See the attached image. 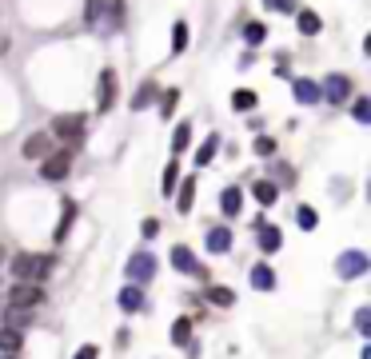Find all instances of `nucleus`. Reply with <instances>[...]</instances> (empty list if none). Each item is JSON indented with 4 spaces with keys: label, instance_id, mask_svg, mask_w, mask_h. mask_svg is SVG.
<instances>
[{
    "label": "nucleus",
    "instance_id": "1",
    "mask_svg": "<svg viewBox=\"0 0 371 359\" xmlns=\"http://www.w3.org/2000/svg\"><path fill=\"white\" fill-rule=\"evenodd\" d=\"M48 272H52V256H40V252H20L13 260L16 284H40Z\"/></svg>",
    "mask_w": 371,
    "mask_h": 359
},
{
    "label": "nucleus",
    "instance_id": "2",
    "mask_svg": "<svg viewBox=\"0 0 371 359\" xmlns=\"http://www.w3.org/2000/svg\"><path fill=\"white\" fill-rule=\"evenodd\" d=\"M84 128H88L84 116H76V112H64V116H56V120H52V136H60L68 148H76V144L84 140Z\"/></svg>",
    "mask_w": 371,
    "mask_h": 359
},
{
    "label": "nucleus",
    "instance_id": "3",
    "mask_svg": "<svg viewBox=\"0 0 371 359\" xmlns=\"http://www.w3.org/2000/svg\"><path fill=\"white\" fill-rule=\"evenodd\" d=\"M371 260H367V252H344L339 260H335V272H339V280H359V275H367Z\"/></svg>",
    "mask_w": 371,
    "mask_h": 359
},
{
    "label": "nucleus",
    "instance_id": "4",
    "mask_svg": "<svg viewBox=\"0 0 371 359\" xmlns=\"http://www.w3.org/2000/svg\"><path fill=\"white\" fill-rule=\"evenodd\" d=\"M68 168H72V148L48 152V156H44V168H40V176H44V180H64V176H68Z\"/></svg>",
    "mask_w": 371,
    "mask_h": 359
},
{
    "label": "nucleus",
    "instance_id": "5",
    "mask_svg": "<svg viewBox=\"0 0 371 359\" xmlns=\"http://www.w3.org/2000/svg\"><path fill=\"white\" fill-rule=\"evenodd\" d=\"M128 275H132V284H148L152 275H156V256L152 252H136L128 260Z\"/></svg>",
    "mask_w": 371,
    "mask_h": 359
},
{
    "label": "nucleus",
    "instance_id": "6",
    "mask_svg": "<svg viewBox=\"0 0 371 359\" xmlns=\"http://www.w3.org/2000/svg\"><path fill=\"white\" fill-rule=\"evenodd\" d=\"M347 92H351V80L339 76V72H332L327 80H323V88H320V96H327V104H344Z\"/></svg>",
    "mask_w": 371,
    "mask_h": 359
},
{
    "label": "nucleus",
    "instance_id": "7",
    "mask_svg": "<svg viewBox=\"0 0 371 359\" xmlns=\"http://www.w3.org/2000/svg\"><path fill=\"white\" fill-rule=\"evenodd\" d=\"M172 268L176 272H184V275H204V263L192 256V248H184V244H176L172 248Z\"/></svg>",
    "mask_w": 371,
    "mask_h": 359
},
{
    "label": "nucleus",
    "instance_id": "8",
    "mask_svg": "<svg viewBox=\"0 0 371 359\" xmlns=\"http://www.w3.org/2000/svg\"><path fill=\"white\" fill-rule=\"evenodd\" d=\"M44 299V287L40 284H16L13 287V308H37Z\"/></svg>",
    "mask_w": 371,
    "mask_h": 359
},
{
    "label": "nucleus",
    "instance_id": "9",
    "mask_svg": "<svg viewBox=\"0 0 371 359\" xmlns=\"http://www.w3.org/2000/svg\"><path fill=\"white\" fill-rule=\"evenodd\" d=\"M112 104H116V72H112V68H104V72H100V104H96V108L108 112Z\"/></svg>",
    "mask_w": 371,
    "mask_h": 359
},
{
    "label": "nucleus",
    "instance_id": "10",
    "mask_svg": "<svg viewBox=\"0 0 371 359\" xmlns=\"http://www.w3.org/2000/svg\"><path fill=\"white\" fill-rule=\"evenodd\" d=\"M48 152H52V136H44V132H37V136L25 140V156L28 160H44Z\"/></svg>",
    "mask_w": 371,
    "mask_h": 359
},
{
    "label": "nucleus",
    "instance_id": "11",
    "mask_svg": "<svg viewBox=\"0 0 371 359\" xmlns=\"http://www.w3.org/2000/svg\"><path fill=\"white\" fill-rule=\"evenodd\" d=\"M252 196L260 200L263 208H272L275 200H280V188H275V180H256V184H252Z\"/></svg>",
    "mask_w": 371,
    "mask_h": 359
},
{
    "label": "nucleus",
    "instance_id": "12",
    "mask_svg": "<svg viewBox=\"0 0 371 359\" xmlns=\"http://www.w3.org/2000/svg\"><path fill=\"white\" fill-rule=\"evenodd\" d=\"M292 92H296V100L299 104H320V84H315V80H296V84H292Z\"/></svg>",
    "mask_w": 371,
    "mask_h": 359
},
{
    "label": "nucleus",
    "instance_id": "13",
    "mask_svg": "<svg viewBox=\"0 0 371 359\" xmlns=\"http://www.w3.org/2000/svg\"><path fill=\"white\" fill-rule=\"evenodd\" d=\"M228 248H232V228H211V232H208V252L223 256Z\"/></svg>",
    "mask_w": 371,
    "mask_h": 359
},
{
    "label": "nucleus",
    "instance_id": "14",
    "mask_svg": "<svg viewBox=\"0 0 371 359\" xmlns=\"http://www.w3.org/2000/svg\"><path fill=\"white\" fill-rule=\"evenodd\" d=\"M252 287H256V292H272L275 287V272L268 263H256V268H252Z\"/></svg>",
    "mask_w": 371,
    "mask_h": 359
},
{
    "label": "nucleus",
    "instance_id": "15",
    "mask_svg": "<svg viewBox=\"0 0 371 359\" xmlns=\"http://www.w3.org/2000/svg\"><path fill=\"white\" fill-rule=\"evenodd\" d=\"M240 200H244V192H240V188H223V196H220L223 216H240Z\"/></svg>",
    "mask_w": 371,
    "mask_h": 359
},
{
    "label": "nucleus",
    "instance_id": "16",
    "mask_svg": "<svg viewBox=\"0 0 371 359\" xmlns=\"http://www.w3.org/2000/svg\"><path fill=\"white\" fill-rule=\"evenodd\" d=\"M260 248L263 252H280V248H284V235H280V228H268V223H263V228H260Z\"/></svg>",
    "mask_w": 371,
    "mask_h": 359
},
{
    "label": "nucleus",
    "instance_id": "17",
    "mask_svg": "<svg viewBox=\"0 0 371 359\" xmlns=\"http://www.w3.org/2000/svg\"><path fill=\"white\" fill-rule=\"evenodd\" d=\"M120 308L124 311H140V308H144V292H140L136 284L124 287V292H120Z\"/></svg>",
    "mask_w": 371,
    "mask_h": 359
},
{
    "label": "nucleus",
    "instance_id": "18",
    "mask_svg": "<svg viewBox=\"0 0 371 359\" xmlns=\"http://www.w3.org/2000/svg\"><path fill=\"white\" fill-rule=\"evenodd\" d=\"M20 344H25V332H13V327H0V351H20Z\"/></svg>",
    "mask_w": 371,
    "mask_h": 359
},
{
    "label": "nucleus",
    "instance_id": "19",
    "mask_svg": "<svg viewBox=\"0 0 371 359\" xmlns=\"http://www.w3.org/2000/svg\"><path fill=\"white\" fill-rule=\"evenodd\" d=\"M208 299L216 303V308H232V303H235V292H232V287H223V284H216L208 292Z\"/></svg>",
    "mask_w": 371,
    "mask_h": 359
},
{
    "label": "nucleus",
    "instance_id": "20",
    "mask_svg": "<svg viewBox=\"0 0 371 359\" xmlns=\"http://www.w3.org/2000/svg\"><path fill=\"white\" fill-rule=\"evenodd\" d=\"M232 108H235V112H252V108H256V92H252V88H240V92H232Z\"/></svg>",
    "mask_w": 371,
    "mask_h": 359
},
{
    "label": "nucleus",
    "instance_id": "21",
    "mask_svg": "<svg viewBox=\"0 0 371 359\" xmlns=\"http://www.w3.org/2000/svg\"><path fill=\"white\" fill-rule=\"evenodd\" d=\"M25 323H28V308H8V315H4V327L25 332Z\"/></svg>",
    "mask_w": 371,
    "mask_h": 359
},
{
    "label": "nucleus",
    "instance_id": "22",
    "mask_svg": "<svg viewBox=\"0 0 371 359\" xmlns=\"http://www.w3.org/2000/svg\"><path fill=\"white\" fill-rule=\"evenodd\" d=\"M184 48H188V25H184V20H176V28H172V52L180 56Z\"/></svg>",
    "mask_w": 371,
    "mask_h": 359
},
{
    "label": "nucleus",
    "instance_id": "23",
    "mask_svg": "<svg viewBox=\"0 0 371 359\" xmlns=\"http://www.w3.org/2000/svg\"><path fill=\"white\" fill-rule=\"evenodd\" d=\"M188 140H192V124L184 120V124L176 128V136H172V152H176V156H180V152L188 148Z\"/></svg>",
    "mask_w": 371,
    "mask_h": 359
},
{
    "label": "nucleus",
    "instance_id": "24",
    "mask_svg": "<svg viewBox=\"0 0 371 359\" xmlns=\"http://www.w3.org/2000/svg\"><path fill=\"white\" fill-rule=\"evenodd\" d=\"M192 196H196V180L188 176L184 188H180V200H176V204H180V211H192Z\"/></svg>",
    "mask_w": 371,
    "mask_h": 359
},
{
    "label": "nucleus",
    "instance_id": "25",
    "mask_svg": "<svg viewBox=\"0 0 371 359\" xmlns=\"http://www.w3.org/2000/svg\"><path fill=\"white\" fill-rule=\"evenodd\" d=\"M216 152H220V140H216V136L204 140V148L196 152V164H200V168H204V164H211V156H216Z\"/></svg>",
    "mask_w": 371,
    "mask_h": 359
},
{
    "label": "nucleus",
    "instance_id": "26",
    "mask_svg": "<svg viewBox=\"0 0 371 359\" xmlns=\"http://www.w3.org/2000/svg\"><path fill=\"white\" fill-rule=\"evenodd\" d=\"M299 32H304V37H311V32H320V16L304 8V13H299Z\"/></svg>",
    "mask_w": 371,
    "mask_h": 359
},
{
    "label": "nucleus",
    "instance_id": "27",
    "mask_svg": "<svg viewBox=\"0 0 371 359\" xmlns=\"http://www.w3.org/2000/svg\"><path fill=\"white\" fill-rule=\"evenodd\" d=\"M296 220H299V228H304V232H311V228L320 223V216H315V208H308V204H304V208L296 211Z\"/></svg>",
    "mask_w": 371,
    "mask_h": 359
},
{
    "label": "nucleus",
    "instance_id": "28",
    "mask_svg": "<svg viewBox=\"0 0 371 359\" xmlns=\"http://www.w3.org/2000/svg\"><path fill=\"white\" fill-rule=\"evenodd\" d=\"M192 339V323L188 320H176L172 323V344H188Z\"/></svg>",
    "mask_w": 371,
    "mask_h": 359
},
{
    "label": "nucleus",
    "instance_id": "29",
    "mask_svg": "<svg viewBox=\"0 0 371 359\" xmlns=\"http://www.w3.org/2000/svg\"><path fill=\"white\" fill-rule=\"evenodd\" d=\"M152 96H156V84H140V92H136V104H132V108H148L152 104Z\"/></svg>",
    "mask_w": 371,
    "mask_h": 359
},
{
    "label": "nucleus",
    "instance_id": "30",
    "mask_svg": "<svg viewBox=\"0 0 371 359\" xmlns=\"http://www.w3.org/2000/svg\"><path fill=\"white\" fill-rule=\"evenodd\" d=\"M356 332L359 335H371V308H359L356 311Z\"/></svg>",
    "mask_w": 371,
    "mask_h": 359
},
{
    "label": "nucleus",
    "instance_id": "31",
    "mask_svg": "<svg viewBox=\"0 0 371 359\" xmlns=\"http://www.w3.org/2000/svg\"><path fill=\"white\" fill-rule=\"evenodd\" d=\"M104 4H108V0H88V8H84V20H88V25H96V20H100Z\"/></svg>",
    "mask_w": 371,
    "mask_h": 359
},
{
    "label": "nucleus",
    "instance_id": "32",
    "mask_svg": "<svg viewBox=\"0 0 371 359\" xmlns=\"http://www.w3.org/2000/svg\"><path fill=\"white\" fill-rule=\"evenodd\" d=\"M244 37H247V44H260V40L268 37V32H263V25H260V20H252V25L244 28Z\"/></svg>",
    "mask_w": 371,
    "mask_h": 359
},
{
    "label": "nucleus",
    "instance_id": "33",
    "mask_svg": "<svg viewBox=\"0 0 371 359\" xmlns=\"http://www.w3.org/2000/svg\"><path fill=\"white\" fill-rule=\"evenodd\" d=\"M351 112H356L359 124H367V120H371V100H356V108H351Z\"/></svg>",
    "mask_w": 371,
    "mask_h": 359
},
{
    "label": "nucleus",
    "instance_id": "34",
    "mask_svg": "<svg viewBox=\"0 0 371 359\" xmlns=\"http://www.w3.org/2000/svg\"><path fill=\"white\" fill-rule=\"evenodd\" d=\"M176 172H180V164H168V168H164V192H172V188H176Z\"/></svg>",
    "mask_w": 371,
    "mask_h": 359
},
{
    "label": "nucleus",
    "instance_id": "35",
    "mask_svg": "<svg viewBox=\"0 0 371 359\" xmlns=\"http://www.w3.org/2000/svg\"><path fill=\"white\" fill-rule=\"evenodd\" d=\"M176 100H180V92H176V88H168V92H164V104H160V112H164V116H172Z\"/></svg>",
    "mask_w": 371,
    "mask_h": 359
},
{
    "label": "nucleus",
    "instance_id": "36",
    "mask_svg": "<svg viewBox=\"0 0 371 359\" xmlns=\"http://www.w3.org/2000/svg\"><path fill=\"white\" fill-rule=\"evenodd\" d=\"M256 152H260V156H272V152H275V140L272 136H260V140H256Z\"/></svg>",
    "mask_w": 371,
    "mask_h": 359
},
{
    "label": "nucleus",
    "instance_id": "37",
    "mask_svg": "<svg viewBox=\"0 0 371 359\" xmlns=\"http://www.w3.org/2000/svg\"><path fill=\"white\" fill-rule=\"evenodd\" d=\"M72 216H76V208L68 204V208H64V220H60V232H56V240H64V235H68V223H72Z\"/></svg>",
    "mask_w": 371,
    "mask_h": 359
},
{
    "label": "nucleus",
    "instance_id": "38",
    "mask_svg": "<svg viewBox=\"0 0 371 359\" xmlns=\"http://www.w3.org/2000/svg\"><path fill=\"white\" fill-rule=\"evenodd\" d=\"M96 355H100V351H96V344H84V347H80V351H76L72 359H96Z\"/></svg>",
    "mask_w": 371,
    "mask_h": 359
},
{
    "label": "nucleus",
    "instance_id": "39",
    "mask_svg": "<svg viewBox=\"0 0 371 359\" xmlns=\"http://www.w3.org/2000/svg\"><path fill=\"white\" fill-rule=\"evenodd\" d=\"M268 4H272L275 13H292L296 8V0H268Z\"/></svg>",
    "mask_w": 371,
    "mask_h": 359
},
{
    "label": "nucleus",
    "instance_id": "40",
    "mask_svg": "<svg viewBox=\"0 0 371 359\" xmlns=\"http://www.w3.org/2000/svg\"><path fill=\"white\" fill-rule=\"evenodd\" d=\"M140 232H144V235L152 240V235L160 232V220H144V223H140Z\"/></svg>",
    "mask_w": 371,
    "mask_h": 359
},
{
    "label": "nucleus",
    "instance_id": "41",
    "mask_svg": "<svg viewBox=\"0 0 371 359\" xmlns=\"http://www.w3.org/2000/svg\"><path fill=\"white\" fill-rule=\"evenodd\" d=\"M8 359H16V355H8Z\"/></svg>",
    "mask_w": 371,
    "mask_h": 359
}]
</instances>
